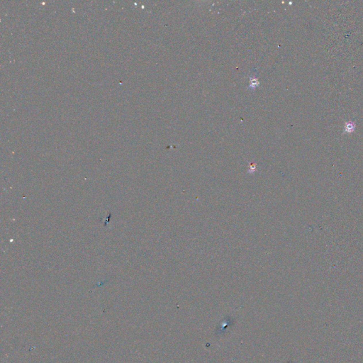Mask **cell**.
I'll use <instances>...</instances> for the list:
<instances>
[{"mask_svg":"<svg viewBox=\"0 0 363 363\" xmlns=\"http://www.w3.org/2000/svg\"><path fill=\"white\" fill-rule=\"evenodd\" d=\"M356 129V123L354 120H350L345 123L344 125V131L343 134L345 133H354Z\"/></svg>","mask_w":363,"mask_h":363,"instance_id":"cell-1","label":"cell"},{"mask_svg":"<svg viewBox=\"0 0 363 363\" xmlns=\"http://www.w3.org/2000/svg\"><path fill=\"white\" fill-rule=\"evenodd\" d=\"M251 87H256V86H257V79L255 78V77H253V78H252V77H251Z\"/></svg>","mask_w":363,"mask_h":363,"instance_id":"cell-2","label":"cell"}]
</instances>
